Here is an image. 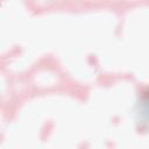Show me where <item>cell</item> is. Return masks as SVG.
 <instances>
[{"label":"cell","instance_id":"cell-1","mask_svg":"<svg viewBox=\"0 0 149 149\" xmlns=\"http://www.w3.org/2000/svg\"><path fill=\"white\" fill-rule=\"evenodd\" d=\"M142 107H143V113L146 114L147 119L149 120V92L144 95V98L142 100Z\"/></svg>","mask_w":149,"mask_h":149}]
</instances>
